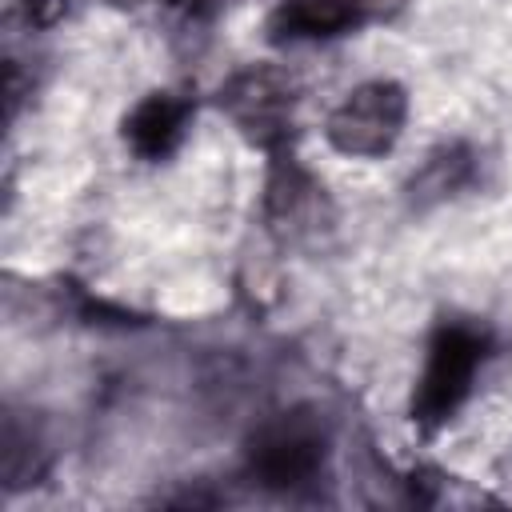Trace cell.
<instances>
[{"mask_svg": "<svg viewBox=\"0 0 512 512\" xmlns=\"http://www.w3.org/2000/svg\"><path fill=\"white\" fill-rule=\"evenodd\" d=\"M408 120V96L396 80H368L352 88L328 116V144L344 156H384Z\"/></svg>", "mask_w": 512, "mask_h": 512, "instance_id": "3957f363", "label": "cell"}, {"mask_svg": "<svg viewBox=\"0 0 512 512\" xmlns=\"http://www.w3.org/2000/svg\"><path fill=\"white\" fill-rule=\"evenodd\" d=\"M72 4L76 0H20L16 12H20V20L28 28H52L56 20H64L72 12Z\"/></svg>", "mask_w": 512, "mask_h": 512, "instance_id": "ba28073f", "label": "cell"}, {"mask_svg": "<svg viewBox=\"0 0 512 512\" xmlns=\"http://www.w3.org/2000/svg\"><path fill=\"white\" fill-rule=\"evenodd\" d=\"M168 8H180V12H196V8H204L208 0H164Z\"/></svg>", "mask_w": 512, "mask_h": 512, "instance_id": "9c48e42d", "label": "cell"}, {"mask_svg": "<svg viewBox=\"0 0 512 512\" xmlns=\"http://www.w3.org/2000/svg\"><path fill=\"white\" fill-rule=\"evenodd\" d=\"M468 176H472V152H468L464 144H440V148L424 160V168L412 176V184H408L412 204H416V208L440 204V200H448L452 192H460V188L468 184Z\"/></svg>", "mask_w": 512, "mask_h": 512, "instance_id": "52a82bcc", "label": "cell"}, {"mask_svg": "<svg viewBox=\"0 0 512 512\" xmlns=\"http://www.w3.org/2000/svg\"><path fill=\"white\" fill-rule=\"evenodd\" d=\"M328 452V428L312 408H288L248 436V472L264 488H300L316 476Z\"/></svg>", "mask_w": 512, "mask_h": 512, "instance_id": "7a4b0ae2", "label": "cell"}, {"mask_svg": "<svg viewBox=\"0 0 512 512\" xmlns=\"http://www.w3.org/2000/svg\"><path fill=\"white\" fill-rule=\"evenodd\" d=\"M188 100H180V96H172V92H152V96H144L128 116H124V140H128V148L136 152V156H144V160H160V156H168L176 144H180V136H184V128H188Z\"/></svg>", "mask_w": 512, "mask_h": 512, "instance_id": "8992f818", "label": "cell"}, {"mask_svg": "<svg viewBox=\"0 0 512 512\" xmlns=\"http://www.w3.org/2000/svg\"><path fill=\"white\" fill-rule=\"evenodd\" d=\"M488 340L480 328L472 324H440L432 344H428V360L412 396V420L420 428H440L472 392V380L484 364Z\"/></svg>", "mask_w": 512, "mask_h": 512, "instance_id": "6da1fadb", "label": "cell"}, {"mask_svg": "<svg viewBox=\"0 0 512 512\" xmlns=\"http://www.w3.org/2000/svg\"><path fill=\"white\" fill-rule=\"evenodd\" d=\"M220 108L236 120L248 140L276 148L292 124V84L272 68H252L240 72L228 88H220Z\"/></svg>", "mask_w": 512, "mask_h": 512, "instance_id": "277c9868", "label": "cell"}, {"mask_svg": "<svg viewBox=\"0 0 512 512\" xmlns=\"http://www.w3.org/2000/svg\"><path fill=\"white\" fill-rule=\"evenodd\" d=\"M368 20V0H280L268 16V40H332Z\"/></svg>", "mask_w": 512, "mask_h": 512, "instance_id": "5b68a950", "label": "cell"}]
</instances>
